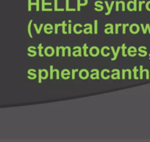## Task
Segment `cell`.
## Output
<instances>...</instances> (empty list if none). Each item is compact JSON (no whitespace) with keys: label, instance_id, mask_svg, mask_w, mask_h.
Returning a JSON list of instances; mask_svg holds the SVG:
<instances>
[{"label":"cell","instance_id":"39","mask_svg":"<svg viewBox=\"0 0 150 142\" xmlns=\"http://www.w3.org/2000/svg\"><path fill=\"white\" fill-rule=\"evenodd\" d=\"M144 70L145 71L146 73V79H149V70L147 69Z\"/></svg>","mask_w":150,"mask_h":142},{"label":"cell","instance_id":"41","mask_svg":"<svg viewBox=\"0 0 150 142\" xmlns=\"http://www.w3.org/2000/svg\"><path fill=\"white\" fill-rule=\"evenodd\" d=\"M69 34L71 33V23H69Z\"/></svg>","mask_w":150,"mask_h":142},{"label":"cell","instance_id":"13","mask_svg":"<svg viewBox=\"0 0 150 142\" xmlns=\"http://www.w3.org/2000/svg\"><path fill=\"white\" fill-rule=\"evenodd\" d=\"M77 27H83V25H82L81 24H76L74 26V27H73V30H74V32L75 34H80V33L83 32V30H78L77 29Z\"/></svg>","mask_w":150,"mask_h":142},{"label":"cell","instance_id":"16","mask_svg":"<svg viewBox=\"0 0 150 142\" xmlns=\"http://www.w3.org/2000/svg\"><path fill=\"white\" fill-rule=\"evenodd\" d=\"M110 47H107V46H105V47H103L102 48V50H101V54L102 55V56H105V57H107V56H110V53H105V50H110Z\"/></svg>","mask_w":150,"mask_h":142},{"label":"cell","instance_id":"15","mask_svg":"<svg viewBox=\"0 0 150 142\" xmlns=\"http://www.w3.org/2000/svg\"><path fill=\"white\" fill-rule=\"evenodd\" d=\"M48 71L46 69L41 70V79H47L48 77Z\"/></svg>","mask_w":150,"mask_h":142},{"label":"cell","instance_id":"21","mask_svg":"<svg viewBox=\"0 0 150 142\" xmlns=\"http://www.w3.org/2000/svg\"><path fill=\"white\" fill-rule=\"evenodd\" d=\"M58 24V27H59V26H62V27H63V29H62V32H63V34H66V33H67V32L66 31V22L63 21L62 24Z\"/></svg>","mask_w":150,"mask_h":142},{"label":"cell","instance_id":"29","mask_svg":"<svg viewBox=\"0 0 150 142\" xmlns=\"http://www.w3.org/2000/svg\"><path fill=\"white\" fill-rule=\"evenodd\" d=\"M83 50H84V56H86V57H88V55L87 54V48H88V46H87V44H84V45H83Z\"/></svg>","mask_w":150,"mask_h":142},{"label":"cell","instance_id":"44","mask_svg":"<svg viewBox=\"0 0 150 142\" xmlns=\"http://www.w3.org/2000/svg\"><path fill=\"white\" fill-rule=\"evenodd\" d=\"M141 4H142V2H140L139 3V11H141Z\"/></svg>","mask_w":150,"mask_h":142},{"label":"cell","instance_id":"36","mask_svg":"<svg viewBox=\"0 0 150 142\" xmlns=\"http://www.w3.org/2000/svg\"><path fill=\"white\" fill-rule=\"evenodd\" d=\"M67 49V47H61V50H62V56H65V50Z\"/></svg>","mask_w":150,"mask_h":142},{"label":"cell","instance_id":"32","mask_svg":"<svg viewBox=\"0 0 150 142\" xmlns=\"http://www.w3.org/2000/svg\"><path fill=\"white\" fill-rule=\"evenodd\" d=\"M143 73H144V69H143L142 65H141L140 66V79H143Z\"/></svg>","mask_w":150,"mask_h":142},{"label":"cell","instance_id":"45","mask_svg":"<svg viewBox=\"0 0 150 142\" xmlns=\"http://www.w3.org/2000/svg\"><path fill=\"white\" fill-rule=\"evenodd\" d=\"M149 59H150V53H149Z\"/></svg>","mask_w":150,"mask_h":142},{"label":"cell","instance_id":"18","mask_svg":"<svg viewBox=\"0 0 150 142\" xmlns=\"http://www.w3.org/2000/svg\"><path fill=\"white\" fill-rule=\"evenodd\" d=\"M65 75H66V76H70V72H69L67 69L63 70L61 72V77L63 78V79H66V78L65 77Z\"/></svg>","mask_w":150,"mask_h":142},{"label":"cell","instance_id":"26","mask_svg":"<svg viewBox=\"0 0 150 142\" xmlns=\"http://www.w3.org/2000/svg\"><path fill=\"white\" fill-rule=\"evenodd\" d=\"M56 70L53 69V65H50V79H53V73L56 72Z\"/></svg>","mask_w":150,"mask_h":142},{"label":"cell","instance_id":"42","mask_svg":"<svg viewBox=\"0 0 150 142\" xmlns=\"http://www.w3.org/2000/svg\"><path fill=\"white\" fill-rule=\"evenodd\" d=\"M67 50H68V56H69V57H70L71 55V48H70V47H68Z\"/></svg>","mask_w":150,"mask_h":142},{"label":"cell","instance_id":"20","mask_svg":"<svg viewBox=\"0 0 150 142\" xmlns=\"http://www.w3.org/2000/svg\"><path fill=\"white\" fill-rule=\"evenodd\" d=\"M106 72L110 73V71L108 69H104V70H102V72H101V77H102L103 79H108L106 76H105V73H106Z\"/></svg>","mask_w":150,"mask_h":142},{"label":"cell","instance_id":"35","mask_svg":"<svg viewBox=\"0 0 150 142\" xmlns=\"http://www.w3.org/2000/svg\"><path fill=\"white\" fill-rule=\"evenodd\" d=\"M57 33H58V24H55V25H54V33L57 34Z\"/></svg>","mask_w":150,"mask_h":142},{"label":"cell","instance_id":"6","mask_svg":"<svg viewBox=\"0 0 150 142\" xmlns=\"http://www.w3.org/2000/svg\"><path fill=\"white\" fill-rule=\"evenodd\" d=\"M84 26L85 27H87V26H88L89 27H88V28H85L84 30H83L85 34H88V33H90V34H93V26H92L91 24H86Z\"/></svg>","mask_w":150,"mask_h":142},{"label":"cell","instance_id":"2","mask_svg":"<svg viewBox=\"0 0 150 142\" xmlns=\"http://www.w3.org/2000/svg\"><path fill=\"white\" fill-rule=\"evenodd\" d=\"M44 54H45L47 56H49V57L52 56L54 54V48H53L52 47H50V46L47 47L45 50H44Z\"/></svg>","mask_w":150,"mask_h":142},{"label":"cell","instance_id":"17","mask_svg":"<svg viewBox=\"0 0 150 142\" xmlns=\"http://www.w3.org/2000/svg\"><path fill=\"white\" fill-rule=\"evenodd\" d=\"M33 26H34L35 29L37 34H40V33H41V30H42V27H44V24H41V25H40V27H38L37 24H33Z\"/></svg>","mask_w":150,"mask_h":142},{"label":"cell","instance_id":"23","mask_svg":"<svg viewBox=\"0 0 150 142\" xmlns=\"http://www.w3.org/2000/svg\"><path fill=\"white\" fill-rule=\"evenodd\" d=\"M146 47H144V46H141V47H140L139 48H138V51L141 53H144V54H145L146 56L147 52L146 51V50H146Z\"/></svg>","mask_w":150,"mask_h":142},{"label":"cell","instance_id":"34","mask_svg":"<svg viewBox=\"0 0 150 142\" xmlns=\"http://www.w3.org/2000/svg\"><path fill=\"white\" fill-rule=\"evenodd\" d=\"M121 26H122V24H116V30H115V33H116V34L119 33V27H121Z\"/></svg>","mask_w":150,"mask_h":142},{"label":"cell","instance_id":"27","mask_svg":"<svg viewBox=\"0 0 150 142\" xmlns=\"http://www.w3.org/2000/svg\"><path fill=\"white\" fill-rule=\"evenodd\" d=\"M121 48H122V56H123L124 57H126L127 54L125 53V50H126L127 47H126V45H125V43L122 44V47H121Z\"/></svg>","mask_w":150,"mask_h":142},{"label":"cell","instance_id":"11","mask_svg":"<svg viewBox=\"0 0 150 142\" xmlns=\"http://www.w3.org/2000/svg\"><path fill=\"white\" fill-rule=\"evenodd\" d=\"M91 72L92 73H93V72H96L95 73H92V74L91 75V78L92 79H99V72L97 69H92Z\"/></svg>","mask_w":150,"mask_h":142},{"label":"cell","instance_id":"19","mask_svg":"<svg viewBox=\"0 0 150 142\" xmlns=\"http://www.w3.org/2000/svg\"><path fill=\"white\" fill-rule=\"evenodd\" d=\"M32 24H33V20H30V22H29V24H28V28H27L29 36H30V38H33V35H32V33H31V25H32Z\"/></svg>","mask_w":150,"mask_h":142},{"label":"cell","instance_id":"37","mask_svg":"<svg viewBox=\"0 0 150 142\" xmlns=\"http://www.w3.org/2000/svg\"><path fill=\"white\" fill-rule=\"evenodd\" d=\"M127 72H128V73H129V79H132V73H131V70L129 69H127L126 70Z\"/></svg>","mask_w":150,"mask_h":142},{"label":"cell","instance_id":"7","mask_svg":"<svg viewBox=\"0 0 150 142\" xmlns=\"http://www.w3.org/2000/svg\"><path fill=\"white\" fill-rule=\"evenodd\" d=\"M44 32L47 34H51L52 33L53 27L51 24H47L45 26H44Z\"/></svg>","mask_w":150,"mask_h":142},{"label":"cell","instance_id":"1","mask_svg":"<svg viewBox=\"0 0 150 142\" xmlns=\"http://www.w3.org/2000/svg\"><path fill=\"white\" fill-rule=\"evenodd\" d=\"M89 76L88 71L86 69H83L79 72V77L82 79H88Z\"/></svg>","mask_w":150,"mask_h":142},{"label":"cell","instance_id":"40","mask_svg":"<svg viewBox=\"0 0 150 142\" xmlns=\"http://www.w3.org/2000/svg\"><path fill=\"white\" fill-rule=\"evenodd\" d=\"M125 73H126V70H122V79H125Z\"/></svg>","mask_w":150,"mask_h":142},{"label":"cell","instance_id":"33","mask_svg":"<svg viewBox=\"0 0 150 142\" xmlns=\"http://www.w3.org/2000/svg\"><path fill=\"white\" fill-rule=\"evenodd\" d=\"M41 70H38V83L41 84Z\"/></svg>","mask_w":150,"mask_h":142},{"label":"cell","instance_id":"24","mask_svg":"<svg viewBox=\"0 0 150 142\" xmlns=\"http://www.w3.org/2000/svg\"><path fill=\"white\" fill-rule=\"evenodd\" d=\"M149 24H146V27H144V24H141V29H142L143 33H144V34H146V33L147 30H148V26H149Z\"/></svg>","mask_w":150,"mask_h":142},{"label":"cell","instance_id":"5","mask_svg":"<svg viewBox=\"0 0 150 142\" xmlns=\"http://www.w3.org/2000/svg\"><path fill=\"white\" fill-rule=\"evenodd\" d=\"M112 73H113V74L112 75V76H110L111 78H112V79H120L121 77H120V71H119V70L118 69H113L112 70Z\"/></svg>","mask_w":150,"mask_h":142},{"label":"cell","instance_id":"14","mask_svg":"<svg viewBox=\"0 0 150 142\" xmlns=\"http://www.w3.org/2000/svg\"><path fill=\"white\" fill-rule=\"evenodd\" d=\"M27 73H28V75L31 76H28L29 79H36V77H37V75L35 73V72L32 71V69L29 70L27 71Z\"/></svg>","mask_w":150,"mask_h":142},{"label":"cell","instance_id":"12","mask_svg":"<svg viewBox=\"0 0 150 142\" xmlns=\"http://www.w3.org/2000/svg\"><path fill=\"white\" fill-rule=\"evenodd\" d=\"M35 49V47L34 46H30V47H28L27 50H28L29 53H28L29 56H31V57H33V56H36L37 53H36V51H35L34 50Z\"/></svg>","mask_w":150,"mask_h":142},{"label":"cell","instance_id":"10","mask_svg":"<svg viewBox=\"0 0 150 142\" xmlns=\"http://www.w3.org/2000/svg\"><path fill=\"white\" fill-rule=\"evenodd\" d=\"M110 27L109 28H106L105 30V33H106V34H109V33L112 34V33H114V32H113V26H112V24H107L106 25H105V27Z\"/></svg>","mask_w":150,"mask_h":142},{"label":"cell","instance_id":"4","mask_svg":"<svg viewBox=\"0 0 150 142\" xmlns=\"http://www.w3.org/2000/svg\"><path fill=\"white\" fill-rule=\"evenodd\" d=\"M89 53H90L91 56L95 57V56H97L98 55H99V50L97 47H96V46H93V47H91L90 50H89Z\"/></svg>","mask_w":150,"mask_h":142},{"label":"cell","instance_id":"8","mask_svg":"<svg viewBox=\"0 0 150 142\" xmlns=\"http://www.w3.org/2000/svg\"><path fill=\"white\" fill-rule=\"evenodd\" d=\"M74 51L73 52V56H81V47H79V46H76V47H74Z\"/></svg>","mask_w":150,"mask_h":142},{"label":"cell","instance_id":"22","mask_svg":"<svg viewBox=\"0 0 150 142\" xmlns=\"http://www.w3.org/2000/svg\"><path fill=\"white\" fill-rule=\"evenodd\" d=\"M137 53V49L135 48V47H133V46H131V47H129V48H128V50H127V53L128 55L129 54V53Z\"/></svg>","mask_w":150,"mask_h":142},{"label":"cell","instance_id":"3","mask_svg":"<svg viewBox=\"0 0 150 142\" xmlns=\"http://www.w3.org/2000/svg\"><path fill=\"white\" fill-rule=\"evenodd\" d=\"M140 30V27L137 24H131L130 27H129V31L130 33H132V34H136L139 32Z\"/></svg>","mask_w":150,"mask_h":142},{"label":"cell","instance_id":"31","mask_svg":"<svg viewBox=\"0 0 150 142\" xmlns=\"http://www.w3.org/2000/svg\"><path fill=\"white\" fill-rule=\"evenodd\" d=\"M138 69H137V67L135 66V67L133 68V73H134V79H138V77H137V72H138Z\"/></svg>","mask_w":150,"mask_h":142},{"label":"cell","instance_id":"43","mask_svg":"<svg viewBox=\"0 0 150 142\" xmlns=\"http://www.w3.org/2000/svg\"><path fill=\"white\" fill-rule=\"evenodd\" d=\"M75 72H76V71H75V70H72V79H75Z\"/></svg>","mask_w":150,"mask_h":142},{"label":"cell","instance_id":"25","mask_svg":"<svg viewBox=\"0 0 150 142\" xmlns=\"http://www.w3.org/2000/svg\"><path fill=\"white\" fill-rule=\"evenodd\" d=\"M38 50H39V53H38V55H39L40 56H41V57H43V56H44V54H43L42 53V50H43V48H44V47H43V46H42V44H40L39 45H38Z\"/></svg>","mask_w":150,"mask_h":142},{"label":"cell","instance_id":"9","mask_svg":"<svg viewBox=\"0 0 150 142\" xmlns=\"http://www.w3.org/2000/svg\"><path fill=\"white\" fill-rule=\"evenodd\" d=\"M110 48H111V50H112V53H113V55H114L113 58H112V59H111V60H112V61H115L116 59H117L118 54H119V50H120V49H121V47H117V50H116V52L115 51L114 47H112H112H110Z\"/></svg>","mask_w":150,"mask_h":142},{"label":"cell","instance_id":"30","mask_svg":"<svg viewBox=\"0 0 150 142\" xmlns=\"http://www.w3.org/2000/svg\"><path fill=\"white\" fill-rule=\"evenodd\" d=\"M129 26V24H122V33L123 34H125L126 33V27Z\"/></svg>","mask_w":150,"mask_h":142},{"label":"cell","instance_id":"28","mask_svg":"<svg viewBox=\"0 0 150 142\" xmlns=\"http://www.w3.org/2000/svg\"><path fill=\"white\" fill-rule=\"evenodd\" d=\"M98 33V21L95 20L94 21V33L97 34Z\"/></svg>","mask_w":150,"mask_h":142},{"label":"cell","instance_id":"38","mask_svg":"<svg viewBox=\"0 0 150 142\" xmlns=\"http://www.w3.org/2000/svg\"><path fill=\"white\" fill-rule=\"evenodd\" d=\"M60 47H56V56H57V57H58L59 56V50H60Z\"/></svg>","mask_w":150,"mask_h":142}]
</instances>
